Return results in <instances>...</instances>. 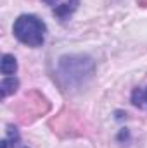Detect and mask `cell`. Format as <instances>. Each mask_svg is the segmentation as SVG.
I'll return each mask as SVG.
<instances>
[{
  "mask_svg": "<svg viewBox=\"0 0 147 148\" xmlns=\"http://www.w3.org/2000/svg\"><path fill=\"white\" fill-rule=\"evenodd\" d=\"M95 71V64L88 55H62L57 62V76L64 88H81Z\"/></svg>",
  "mask_w": 147,
  "mask_h": 148,
  "instance_id": "cell-1",
  "label": "cell"
},
{
  "mask_svg": "<svg viewBox=\"0 0 147 148\" xmlns=\"http://www.w3.org/2000/svg\"><path fill=\"white\" fill-rule=\"evenodd\" d=\"M12 33L21 43H24V45H28L31 48H38V47H42L45 43L47 26L37 16L23 14L14 21Z\"/></svg>",
  "mask_w": 147,
  "mask_h": 148,
  "instance_id": "cell-2",
  "label": "cell"
},
{
  "mask_svg": "<svg viewBox=\"0 0 147 148\" xmlns=\"http://www.w3.org/2000/svg\"><path fill=\"white\" fill-rule=\"evenodd\" d=\"M0 71H2L3 76H12V74H16V71H17V60H16V57L10 55V53H3V55H2Z\"/></svg>",
  "mask_w": 147,
  "mask_h": 148,
  "instance_id": "cell-3",
  "label": "cell"
},
{
  "mask_svg": "<svg viewBox=\"0 0 147 148\" xmlns=\"http://www.w3.org/2000/svg\"><path fill=\"white\" fill-rule=\"evenodd\" d=\"M17 86H19V81H17V79H16L14 76H5V77L2 79V83H0V91H2V98H7L9 95L16 93Z\"/></svg>",
  "mask_w": 147,
  "mask_h": 148,
  "instance_id": "cell-4",
  "label": "cell"
},
{
  "mask_svg": "<svg viewBox=\"0 0 147 148\" xmlns=\"http://www.w3.org/2000/svg\"><path fill=\"white\" fill-rule=\"evenodd\" d=\"M19 143V133L14 126H7V138L2 141V148H16V145Z\"/></svg>",
  "mask_w": 147,
  "mask_h": 148,
  "instance_id": "cell-5",
  "label": "cell"
},
{
  "mask_svg": "<svg viewBox=\"0 0 147 148\" xmlns=\"http://www.w3.org/2000/svg\"><path fill=\"white\" fill-rule=\"evenodd\" d=\"M132 103L139 109L147 107V88H135L132 93Z\"/></svg>",
  "mask_w": 147,
  "mask_h": 148,
  "instance_id": "cell-6",
  "label": "cell"
},
{
  "mask_svg": "<svg viewBox=\"0 0 147 148\" xmlns=\"http://www.w3.org/2000/svg\"><path fill=\"white\" fill-rule=\"evenodd\" d=\"M24 148H26V147H24Z\"/></svg>",
  "mask_w": 147,
  "mask_h": 148,
  "instance_id": "cell-7",
  "label": "cell"
}]
</instances>
